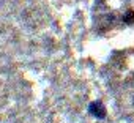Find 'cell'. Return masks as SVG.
Here are the masks:
<instances>
[{
	"label": "cell",
	"mask_w": 134,
	"mask_h": 123,
	"mask_svg": "<svg viewBox=\"0 0 134 123\" xmlns=\"http://www.w3.org/2000/svg\"><path fill=\"white\" fill-rule=\"evenodd\" d=\"M88 112L96 118H104L106 117V107H104V104L101 101H93L88 106Z\"/></svg>",
	"instance_id": "obj_1"
},
{
	"label": "cell",
	"mask_w": 134,
	"mask_h": 123,
	"mask_svg": "<svg viewBox=\"0 0 134 123\" xmlns=\"http://www.w3.org/2000/svg\"><path fill=\"white\" fill-rule=\"evenodd\" d=\"M123 22L128 24V25H131V24L134 22V11H132V10H128V11H126V16L123 18Z\"/></svg>",
	"instance_id": "obj_2"
}]
</instances>
